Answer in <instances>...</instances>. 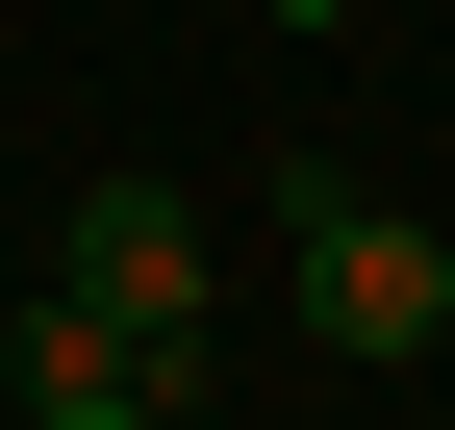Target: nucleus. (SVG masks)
<instances>
[{"label":"nucleus","instance_id":"nucleus-1","mask_svg":"<svg viewBox=\"0 0 455 430\" xmlns=\"http://www.w3.org/2000/svg\"><path fill=\"white\" fill-rule=\"evenodd\" d=\"M278 203H304V330L329 354H430L455 330V253L405 228V203H355V178H278Z\"/></svg>","mask_w":455,"mask_h":430},{"label":"nucleus","instance_id":"nucleus-4","mask_svg":"<svg viewBox=\"0 0 455 430\" xmlns=\"http://www.w3.org/2000/svg\"><path fill=\"white\" fill-rule=\"evenodd\" d=\"M278 26H355V0H278Z\"/></svg>","mask_w":455,"mask_h":430},{"label":"nucleus","instance_id":"nucleus-5","mask_svg":"<svg viewBox=\"0 0 455 430\" xmlns=\"http://www.w3.org/2000/svg\"><path fill=\"white\" fill-rule=\"evenodd\" d=\"M76 430H152V405H76Z\"/></svg>","mask_w":455,"mask_h":430},{"label":"nucleus","instance_id":"nucleus-3","mask_svg":"<svg viewBox=\"0 0 455 430\" xmlns=\"http://www.w3.org/2000/svg\"><path fill=\"white\" fill-rule=\"evenodd\" d=\"M0 380H26V430H76V405H203V354H127V330H101L76 279H51V304H26V354H0Z\"/></svg>","mask_w":455,"mask_h":430},{"label":"nucleus","instance_id":"nucleus-2","mask_svg":"<svg viewBox=\"0 0 455 430\" xmlns=\"http://www.w3.org/2000/svg\"><path fill=\"white\" fill-rule=\"evenodd\" d=\"M51 279H76V304H101L127 354H203V203H178V178H101Z\"/></svg>","mask_w":455,"mask_h":430}]
</instances>
